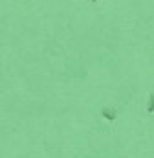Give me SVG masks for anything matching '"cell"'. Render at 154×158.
<instances>
[{
    "mask_svg": "<svg viewBox=\"0 0 154 158\" xmlns=\"http://www.w3.org/2000/svg\"><path fill=\"white\" fill-rule=\"evenodd\" d=\"M103 116L108 118V119H114L116 118V110H112V109H105V110H103Z\"/></svg>",
    "mask_w": 154,
    "mask_h": 158,
    "instance_id": "6da1fadb",
    "label": "cell"
},
{
    "mask_svg": "<svg viewBox=\"0 0 154 158\" xmlns=\"http://www.w3.org/2000/svg\"><path fill=\"white\" fill-rule=\"evenodd\" d=\"M147 109H149V112H154V94L151 96V99H149V105H147Z\"/></svg>",
    "mask_w": 154,
    "mask_h": 158,
    "instance_id": "7a4b0ae2",
    "label": "cell"
}]
</instances>
